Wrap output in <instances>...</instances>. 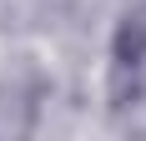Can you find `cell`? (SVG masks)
I'll list each match as a JSON object with an SVG mask.
<instances>
[{"instance_id": "6da1fadb", "label": "cell", "mask_w": 146, "mask_h": 141, "mask_svg": "<svg viewBox=\"0 0 146 141\" xmlns=\"http://www.w3.org/2000/svg\"><path fill=\"white\" fill-rule=\"evenodd\" d=\"M146 81V5H131V10L116 20V35H111V106H136Z\"/></svg>"}]
</instances>
